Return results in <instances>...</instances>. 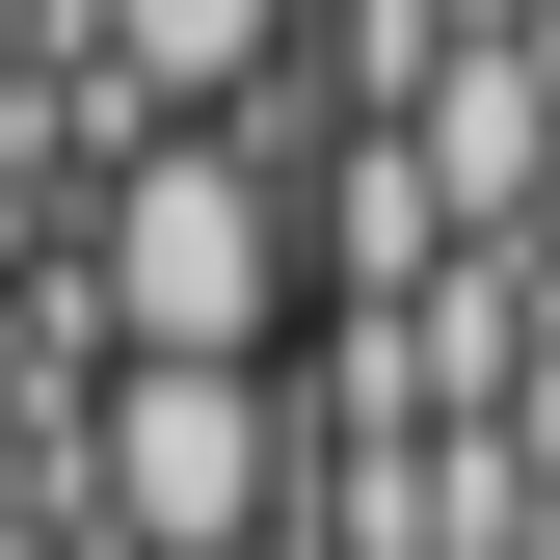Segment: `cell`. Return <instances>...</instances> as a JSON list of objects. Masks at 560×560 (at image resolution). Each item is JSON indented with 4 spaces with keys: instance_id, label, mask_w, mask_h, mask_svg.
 Here are the masks:
<instances>
[{
    "instance_id": "6da1fadb",
    "label": "cell",
    "mask_w": 560,
    "mask_h": 560,
    "mask_svg": "<svg viewBox=\"0 0 560 560\" xmlns=\"http://www.w3.org/2000/svg\"><path fill=\"white\" fill-rule=\"evenodd\" d=\"M294 294H320V241H294L267 107H241V133H133V161L81 187V320H107V374H267Z\"/></svg>"
},
{
    "instance_id": "3957f363",
    "label": "cell",
    "mask_w": 560,
    "mask_h": 560,
    "mask_svg": "<svg viewBox=\"0 0 560 560\" xmlns=\"http://www.w3.org/2000/svg\"><path fill=\"white\" fill-rule=\"evenodd\" d=\"M81 54H107V107H133V133H241V107H267V54H294V0H81Z\"/></svg>"
},
{
    "instance_id": "7a4b0ae2",
    "label": "cell",
    "mask_w": 560,
    "mask_h": 560,
    "mask_svg": "<svg viewBox=\"0 0 560 560\" xmlns=\"http://www.w3.org/2000/svg\"><path fill=\"white\" fill-rule=\"evenodd\" d=\"M81 508H107V560H267V508H294V374H107L81 400Z\"/></svg>"
}]
</instances>
